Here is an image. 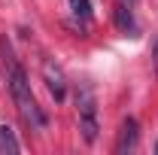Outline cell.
I'll return each instance as SVG.
<instances>
[{
  "mask_svg": "<svg viewBox=\"0 0 158 155\" xmlns=\"http://www.w3.org/2000/svg\"><path fill=\"white\" fill-rule=\"evenodd\" d=\"M0 67H3V79H6L9 97H12V103H15V110H19L21 122H24L31 131H43V128H46V116H43L37 97L31 91V82H27L24 67L19 64L12 46H9L6 40H0Z\"/></svg>",
  "mask_w": 158,
  "mask_h": 155,
  "instance_id": "1",
  "label": "cell"
},
{
  "mask_svg": "<svg viewBox=\"0 0 158 155\" xmlns=\"http://www.w3.org/2000/svg\"><path fill=\"white\" fill-rule=\"evenodd\" d=\"M76 122H79V131H82V140L94 143L100 125H98V97L91 91V85L76 88Z\"/></svg>",
  "mask_w": 158,
  "mask_h": 155,
  "instance_id": "2",
  "label": "cell"
},
{
  "mask_svg": "<svg viewBox=\"0 0 158 155\" xmlns=\"http://www.w3.org/2000/svg\"><path fill=\"white\" fill-rule=\"evenodd\" d=\"M43 79H46V88H49V94L55 97V100H64V97H67V79H64V70H61L52 58L43 61Z\"/></svg>",
  "mask_w": 158,
  "mask_h": 155,
  "instance_id": "3",
  "label": "cell"
},
{
  "mask_svg": "<svg viewBox=\"0 0 158 155\" xmlns=\"http://www.w3.org/2000/svg\"><path fill=\"white\" fill-rule=\"evenodd\" d=\"M137 140H140V125L134 116H128L118 128V140H116V152L125 155V152H134L137 149Z\"/></svg>",
  "mask_w": 158,
  "mask_h": 155,
  "instance_id": "4",
  "label": "cell"
},
{
  "mask_svg": "<svg viewBox=\"0 0 158 155\" xmlns=\"http://www.w3.org/2000/svg\"><path fill=\"white\" fill-rule=\"evenodd\" d=\"M113 24H116L118 34H125V37H137L134 6H128V3H116V9H113Z\"/></svg>",
  "mask_w": 158,
  "mask_h": 155,
  "instance_id": "5",
  "label": "cell"
},
{
  "mask_svg": "<svg viewBox=\"0 0 158 155\" xmlns=\"http://www.w3.org/2000/svg\"><path fill=\"white\" fill-rule=\"evenodd\" d=\"M21 143L15 140V131L9 125H0V152H19Z\"/></svg>",
  "mask_w": 158,
  "mask_h": 155,
  "instance_id": "6",
  "label": "cell"
},
{
  "mask_svg": "<svg viewBox=\"0 0 158 155\" xmlns=\"http://www.w3.org/2000/svg\"><path fill=\"white\" fill-rule=\"evenodd\" d=\"M70 12H73V19L88 21L91 19V0H70Z\"/></svg>",
  "mask_w": 158,
  "mask_h": 155,
  "instance_id": "7",
  "label": "cell"
},
{
  "mask_svg": "<svg viewBox=\"0 0 158 155\" xmlns=\"http://www.w3.org/2000/svg\"><path fill=\"white\" fill-rule=\"evenodd\" d=\"M118 3H128V6H134V3H137V0H118Z\"/></svg>",
  "mask_w": 158,
  "mask_h": 155,
  "instance_id": "8",
  "label": "cell"
},
{
  "mask_svg": "<svg viewBox=\"0 0 158 155\" xmlns=\"http://www.w3.org/2000/svg\"><path fill=\"white\" fill-rule=\"evenodd\" d=\"M155 64H158V40H155Z\"/></svg>",
  "mask_w": 158,
  "mask_h": 155,
  "instance_id": "9",
  "label": "cell"
},
{
  "mask_svg": "<svg viewBox=\"0 0 158 155\" xmlns=\"http://www.w3.org/2000/svg\"><path fill=\"white\" fill-rule=\"evenodd\" d=\"M155 149H158V143H155Z\"/></svg>",
  "mask_w": 158,
  "mask_h": 155,
  "instance_id": "10",
  "label": "cell"
}]
</instances>
